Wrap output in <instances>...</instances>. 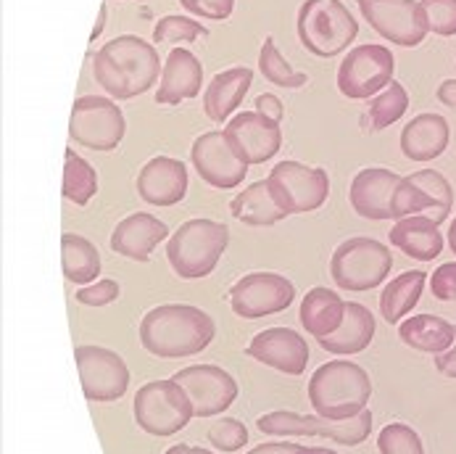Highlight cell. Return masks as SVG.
Segmentation results:
<instances>
[{"label":"cell","instance_id":"6da1fadb","mask_svg":"<svg viewBox=\"0 0 456 454\" xmlns=\"http://www.w3.org/2000/svg\"><path fill=\"white\" fill-rule=\"evenodd\" d=\"M159 71H164V66L156 48L137 35L109 40L93 59L95 82L117 101L148 93L159 82Z\"/></svg>","mask_w":456,"mask_h":454},{"label":"cell","instance_id":"7a4b0ae2","mask_svg":"<svg viewBox=\"0 0 456 454\" xmlns=\"http://www.w3.org/2000/svg\"><path fill=\"white\" fill-rule=\"evenodd\" d=\"M214 320L191 304H161L145 312L140 323V343L148 354L161 359H180L200 354L214 341Z\"/></svg>","mask_w":456,"mask_h":454},{"label":"cell","instance_id":"3957f363","mask_svg":"<svg viewBox=\"0 0 456 454\" xmlns=\"http://www.w3.org/2000/svg\"><path fill=\"white\" fill-rule=\"evenodd\" d=\"M372 399V381L364 367L348 359L322 365L309 381V401L327 420H348L367 409Z\"/></svg>","mask_w":456,"mask_h":454},{"label":"cell","instance_id":"277c9868","mask_svg":"<svg viewBox=\"0 0 456 454\" xmlns=\"http://www.w3.org/2000/svg\"><path fill=\"white\" fill-rule=\"evenodd\" d=\"M227 244H230L227 225L214 219H188L172 235L167 246V260L180 277L198 280L216 269Z\"/></svg>","mask_w":456,"mask_h":454},{"label":"cell","instance_id":"5b68a950","mask_svg":"<svg viewBox=\"0 0 456 454\" xmlns=\"http://www.w3.org/2000/svg\"><path fill=\"white\" fill-rule=\"evenodd\" d=\"M359 35V21L340 0H304L298 8V40L320 56L332 59L343 54Z\"/></svg>","mask_w":456,"mask_h":454},{"label":"cell","instance_id":"8992f818","mask_svg":"<svg viewBox=\"0 0 456 454\" xmlns=\"http://www.w3.org/2000/svg\"><path fill=\"white\" fill-rule=\"evenodd\" d=\"M393 254L388 246H383L375 238H348L343 241L332 260L330 275L340 291H372L386 283L391 275Z\"/></svg>","mask_w":456,"mask_h":454},{"label":"cell","instance_id":"52a82bcc","mask_svg":"<svg viewBox=\"0 0 456 454\" xmlns=\"http://www.w3.org/2000/svg\"><path fill=\"white\" fill-rule=\"evenodd\" d=\"M193 415L191 396L175 378L145 384L134 393V420L151 436H175L191 423Z\"/></svg>","mask_w":456,"mask_h":454},{"label":"cell","instance_id":"ba28073f","mask_svg":"<svg viewBox=\"0 0 456 454\" xmlns=\"http://www.w3.org/2000/svg\"><path fill=\"white\" fill-rule=\"evenodd\" d=\"M256 425L266 436H322L343 447H359L372 431V412L364 409L348 420L306 417L298 412H269L261 415Z\"/></svg>","mask_w":456,"mask_h":454},{"label":"cell","instance_id":"9c48e42d","mask_svg":"<svg viewBox=\"0 0 456 454\" xmlns=\"http://www.w3.org/2000/svg\"><path fill=\"white\" fill-rule=\"evenodd\" d=\"M269 191L285 214L317 211L330 195V177L320 167H306L301 161H280L272 167Z\"/></svg>","mask_w":456,"mask_h":454},{"label":"cell","instance_id":"30bf717a","mask_svg":"<svg viewBox=\"0 0 456 454\" xmlns=\"http://www.w3.org/2000/svg\"><path fill=\"white\" fill-rule=\"evenodd\" d=\"M125 130H127L125 114L111 98L85 95L74 101L71 122H69V137L74 143L93 151H114L119 148Z\"/></svg>","mask_w":456,"mask_h":454},{"label":"cell","instance_id":"8fae6325","mask_svg":"<svg viewBox=\"0 0 456 454\" xmlns=\"http://www.w3.org/2000/svg\"><path fill=\"white\" fill-rule=\"evenodd\" d=\"M393 54L386 45H359L348 51L338 69V90L348 101L375 98L393 82Z\"/></svg>","mask_w":456,"mask_h":454},{"label":"cell","instance_id":"7c38bea8","mask_svg":"<svg viewBox=\"0 0 456 454\" xmlns=\"http://www.w3.org/2000/svg\"><path fill=\"white\" fill-rule=\"evenodd\" d=\"M452 209H454L452 183L436 169H419L401 180L398 194H395L393 219L398 222L403 217L422 214V217H430L436 225H444Z\"/></svg>","mask_w":456,"mask_h":454},{"label":"cell","instance_id":"4fadbf2b","mask_svg":"<svg viewBox=\"0 0 456 454\" xmlns=\"http://www.w3.org/2000/svg\"><path fill=\"white\" fill-rule=\"evenodd\" d=\"M367 24L393 45L414 48L419 45L430 27L425 11L417 0H356Z\"/></svg>","mask_w":456,"mask_h":454},{"label":"cell","instance_id":"5bb4252c","mask_svg":"<svg viewBox=\"0 0 456 454\" xmlns=\"http://www.w3.org/2000/svg\"><path fill=\"white\" fill-rule=\"evenodd\" d=\"M296 299V288L285 275L251 272L230 288V307L243 320H259L285 312Z\"/></svg>","mask_w":456,"mask_h":454},{"label":"cell","instance_id":"9a60e30c","mask_svg":"<svg viewBox=\"0 0 456 454\" xmlns=\"http://www.w3.org/2000/svg\"><path fill=\"white\" fill-rule=\"evenodd\" d=\"M82 391L90 401H117L130 389L125 359L103 346H77L74 351Z\"/></svg>","mask_w":456,"mask_h":454},{"label":"cell","instance_id":"2e32d148","mask_svg":"<svg viewBox=\"0 0 456 454\" xmlns=\"http://www.w3.org/2000/svg\"><path fill=\"white\" fill-rule=\"evenodd\" d=\"M191 161L196 167L198 177L219 191L238 188L248 172V164L238 156L224 130L203 132L191 148Z\"/></svg>","mask_w":456,"mask_h":454},{"label":"cell","instance_id":"e0dca14e","mask_svg":"<svg viewBox=\"0 0 456 454\" xmlns=\"http://www.w3.org/2000/svg\"><path fill=\"white\" fill-rule=\"evenodd\" d=\"M175 381L185 389L193 401L196 417H214L232 407L238 399V384L235 378L216 367V365H193L175 376Z\"/></svg>","mask_w":456,"mask_h":454},{"label":"cell","instance_id":"ac0fdd59","mask_svg":"<svg viewBox=\"0 0 456 454\" xmlns=\"http://www.w3.org/2000/svg\"><path fill=\"white\" fill-rule=\"evenodd\" d=\"M246 354L285 376H304L312 351L301 333L290 327H266L251 338Z\"/></svg>","mask_w":456,"mask_h":454},{"label":"cell","instance_id":"d6986e66","mask_svg":"<svg viewBox=\"0 0 456 454\" xmlns=\"http://www.w3.org/2000/svg\"><path fill=\"white\" fill-rule=\"evenodd\" d=\"M227 140L246 164H264L277 156L282 145L280 122L264 117L259 111H243L224 128Z\"/></svg>","mask_w":456,"mask_h":454},{"label":"cell","instance_id":"ffe728a7","mask_svg":"<svg viewBox=\"0 0 456 454\" xmlns=\"http://www.w3.org/2000/svg\"><path fill=\"white\" fill-rule=\"evenodd\" d=\"M403 177H398L391 169H383V167H370V169H362L354 183H351V206L359 217L364 219H375V222H383V219H393V209H395V194H398V186H401Z\"/></svg>","mask_w":456,"mask_h":454},{"label":"cell","instance_id":"44dd1931","mask_svg":"<svg viewBox=\"0 0 456 454\" xmlns=\"http://www.w3.org/2000/svg\"><path fill=\"white\" fill-rule=\"evenodd\" d=\"M137 194L151 206H175L188 194V167L172 156L151 159L137 175Z\"/></svg>","mask_w":456,"mask_h":454},{"label":"cell","instance_id":"7402d4cb","mask_svg":"<svg viewBox=\"0 0 456 454\" xmlns=\"http://www.w3.org/2000/svg\"><path fill=\"white\" fill-rule=\"evenodd\" d=\"M169 235V227L148 214V211H137V214H130L125 217L114 233H111V249L122 257H127L132 261H148L153 249Z\"/></svg>","mask_w":456,"mask_h":454},{"label":"cell","instance_id":"603a6c76","mask_svg":"<svg viewBox=\"0 0 456 454\" xmlns=\"http://www.w3.org/2000/svg\"><path fill=\"white\" fill-rule=\"evenodd\" d=\"M200 82H203V64L191 51L175 48L164 62L156 101L161 106H177L180 101L196 98L200 93Z\"/></svg>","mask_w":456,"mask_h":454},{"label":"cell","instance_id":"cb8c5ba5","mask_svg":"<svg viewBox=\"0 0 456 454\" xmlns=\"http://www.w3.org/2000/svg\"><path fill=\"white\" fill-rule=\"evenodd\" d=\"M254 85V71L248 66H235L227 71H219L206 93H203V111L211 122H227V117L240 106L246 93Z\"/></svg>","mask_w":456,"mask_h":454},{"label":"cell","instance_id":"d4e9b609","mask_svg":"<svg viewBox=\"0 0 456 454\" xmlns=\"http://www.w3.org/2000/svg\"><path fill=\"white\" fill-rule=\"evenodd\" d=\"M449 122L441 114H419L401 130V151L411 161H433L449 148Z\"/></svg>","mask_w":456,"mask_h":454},{"label":"cell","instance_id":"484cf974","mask_svg":"<svg viewBox=\"0 0 456 454\" xmlns=\"http://www.w3.org/2000/svg\"><path fill=\"white\" fill-rule=\"evenodd\" d=\"M391 246L417 261H433L444 252V235L430 217H403L391 227Z\"/></svg>","mask_w":456,"mask_h":454},{"label":"cell","instance_id":"4316f807","mask_svg":"<svg viewBox=\"0 0 456 454\" xmlns=\"http://www.w3.org/2000/svg\"><path fill=\"white\" fill-rule=\"evenodd\" d=\"M375 338V318L364 304L348 301L346 304V318L335 333H330L325 338H320V346L327 354H359L364 351Z\"/></svg>","mask_w":456,"mask_h":454},{"label":"cell","instance_id":"83f0119b","mask_svg":"<svg viewBox=\"0 0 456 454\" xmlns=\"http://www.w3.org/2000/svg\"><path fill=\"white\" fill-rule=\"evenodd\" d=\"M398 338L425 354H444L452 349L456 338V325L436 315H414L398 327Z\"/></svg>","mask_w":456,"mask_h":454},{"label":"cell","instance_id":"f1b7e54d","mask_svg":"<svg viewBox=\"0 0 456 454\" xmlns=\"http://www.w3.org/2000/svg\"><path fill=\"white\" fill-rule=\"evenodd\" d=\"M346 318V301L330 288H312L301 301V325L317 341L335 333Z\"/></svg>","mask_w":456,"mask_h":454},{"label":"cell","instance_id":"f546056e","mask_svg":"<svg viewBox=\"0 0 456 454\" xmlns=\"http://www.w3.org/2000/svg\"><path fill=\"white\" fill-rule=\"evenodd\" d=\"M230 211L238 222L251 225V227H269V225H277L288 217L280 209V203L274 201L266 180H259V183L248 186L243 194L235 195L230 203Z\"/></svg>","mask_w":456,"mask_h":454},{"label":"cell","instance_id":"4dcf8cb0","mask_svg":"<svg viewBox=\"0 0 456 454\" xmlns=\"http://www.w3.org/2000/svg\"><path fill=\"white\" fill-rule=\"evenodd\" d=\"M428 275L422 269H409L398 277H393L386 285V291L380 293V312L386 318V323H401L419 301L422 291H425Z\"/></svg>","mask_w":456,"mask_h":454},{"label":"cell","instance_id":"1f68e13d","mask_svg":"<svg viewBox=\"0 0 456 454\" xmlns=\"http://www.w3.org/2000/svg\"><path fill=\"white\" fill-rule=\"evenodd\" d=\"M61 257H64V277L74 285H90L101 275V254L82 235L64 233Z\"/></svg>","mask_w":456,"mask_h":454},{"label":"cell","instance_id":"d6a6232c","mask_svg":"<svg viewBox=\"0 0 456 454\" xmlns=\"http://www.w3.org/2000/svg\"><path fill=\"white\" fill-rule=\"evenodd\" d=\"M64 198L74 206H85L93 195L98 194V172L90 161H85L74 148H66L64 164Z\"/></svg>","mask_w":456,"mask_h":454},{"label":"cell","instance_id":"836d02e7","mask_svg":"<svg viewBox=\"0 0 456 454\" xmlns=\"http://www.w3.org/2000/svg\"><path fill=\"white\" fill-rule=\"evenodd\" d=\"M409 109V95L406 87L401 82H391L383 93H378L370 103L367 120H370V130H386L395 125Z\"/></svg>","mask_w":456,"mask_h":454},{"label":"cell","instance_id":"e575fe53","mask_svg":"<svg viewBox=\"0 0 456 454\" xmlns=\"http://www.w3.org/2000/svg\"><path fill=\"white\" fill-rule=\"evenodd\" d=\"M259 69H261V74H264V79H269L272 85L288 87V90L304 87V85L309 82V77H306V74L293 71L290 64L282 59V54L277 51L274 37H264V45H261V54H259Z\"/></svg>","mask_w":456,"mask_h":454},{"label":"cell","instance_id":"d590c367","mask_svg":"<svg viewBox=\"0 0 456 454\" xmlns=\"http://www.w3.org/2000/svg\"><path fill=\"white\" fill-rule=\"evenodd\" d=\"M206 35L208 32L200 21L188 19V16H177V13L164 16L153 29L156 43H196L198 37H206Z\"/></svg>","mask_w":456,"mask_h":454},{"label":"cell","instance_id":"8d00e7d4","mask_svg":"<svg viewBox=\"0 0 456 454\" xmlns=\"http://www.w3.org/2000/svg\"><path fill=\"white\" fill-rule=\"evenodd\" d=\"M378 450L380 454H425L419 433L409 428L406 423L386 425L378 436Z\"/></svg>","mask_w":456,"mask_h":454},{"label":"cell","instance_id":"74e56055","mask_svg":"<svg viewBox=\"0 0 456 454\" xmlns=\"http://www.w3.org/2000/svg\"><path fill=\"white\" fill-rule=\"evenodd\" d=\"M208 442L219 452H238L248 444V428L240 420L222 417L208 428Z\"/></svg>","mask_w":456,"mask_h":454},{"label":"cell","instance_id":"f35d334b","mask_svg":"<svg viewBox=\"0 0 456 454\" xmlns=\"http://www.w3.org/2000/svg\"><path fill=\"white\" fill-rule=\"evenodd\" d=\"M430 32L441 37L456 35V0H419Z\"/></svg>","mask_w":456,"mask_h":454},{"label":"cell","instance_id":"ab89813d","mask_svg":"<svg viewBox=\"0 0 456 454\" xmlns=\"http://www.w3.org/2000/svg\"><path fill=\"white\" fill-rule=\"evenodd\" d=\"M119 299V283L117 280H95L90 285H82L77 291V301L85 307H109Z\"/></svg>","mask_w":456,"mask_h":454},{"label":"cell","instance_id":"60d3db41","mask_svg":"<svg viewBox=\"0 0 456 454\" xmlns=\"http://www.w3.org/2000/svg\"><path fill=\"white\" fill-rule=\"evenodd\" d=\"M183 8L193 16L200 19H214V21H224L232 16L235 0H180Z\"/></svg>","mask_w":456,"mask_h":454},{"label":"cell","instance_id":"b9f144b4","mask_svg":"<svg viewBox=\"0 0 456 454\" xmlns=\"http://www.w3.org/2000/svg\"><path fill=\"white\" fill-rule=\"evenodd\" d=\"M430 291L438 301H456V261H446L433 272Z\"/></svg>","mask_w":456,"mask_h":454},{"label":"cell","instance_id":"7bdbcfd3","mask_svg":"<svg viewBox=\"0 0 456 454\" xmlns=\"http://www.w3.org/2000/svg\"><path fill=\"white\" fill-rule=\"evenodd\" d=\"M256 111L264 114V117H269V120H274V122H282V114H285L280 98L272 95V93H261L259 98H256Z\"/></svg>","mask_w":456,"mask_h":454},{"label":"cell","instance_id":"ee69618b","mask_svg":"<svg viewBox=\"0 0 456 454\" xmlns=\"http://www.w3.org/2000/svg\"><path fill=\"white\" fill-rule=\"evenodd\" d=\"M306 447L301 444H293V442H269V444H261L256 450H251L248 454H301Z\"/></svg>","mask_w":456,"mask_h":454},{"label":"cell","instance_id":"f6af8a7d","mask_svg":"<svg viewBox=\"0 0 456 454\" xmlns=\"http://www.w3.org/2000/svg\"><path fill=\"white\" fill-rule=\"evenodd\" d=\"M436 367H438V373H441V376H446V378H454L456 381V338H454V343H452V349H449V351H444V354H436Z\"/></svg>","mask_w":456,"mask_h":454},{"label":"cell","instance_id":"bcb514c9","mask_svg":"<svg viewBox=\"0 0 456 454\" xmlns=\"http://www.w3.org/2000/svg\"><path fill=\"white\" fill-rule=\"evenodd\" d=\"M436 95H438L441 103L456 109V79H444V82L438 85V93H436Z\"/></svg>","mask_w":456,"mask_h":454},{"label":"cell","instance_id":"7dc6e473","mask_svg":"<svg viewBox=\"0 0 456 454\" xmlns=\"http://www.w3.org/2000/svg\"><path fill=\"white\" fill-rule=\"evenodd\" d=\"M164 454H214L208 452V450H200V447H188V444H177V447H172V450H167Z\"/></svg>","mask_w":456,"mask_h":454},{"label":"cell","instance_id":"c3c4849f","mask_svg":"<svg viewBox=\"0 0 456 454\" xmlns=\"http://www.w3.org/2000/svg\"><path fill=\"white\" fill-rule=\"evenodd\" d=\"M106 16H109V8H106V5H101L98 24H95V29H93V40H95V37H101V32H103V27H106Z\"/></svg>","mask_w":456,"mask_h":454},{"label":"cell","instance_id":"681fc988","mask_svg":"<svg viewBox=\"0 0 456 454\" xmlns=\"http://www.w3.org/2000/svg\"><path fill=\"white\" fill-rule=\"evenodd\" d=\"M449 246H452V252L456 254V217L454 222H452V227H449Z\"/></svg>","mask_w":456,"mask_h":454},{"label":"cell","instance_id":"f907efd6","mask_svg":"<svg viewBox=\"0 0 456 454\" xmlns=\"http://www.w3.org/2000/svg\"><path fill=\"white\" fill-rule=\"evenodd\" d=\"M301 454H338V452H332V450H322V447H306Z\"/></svg>","mask_w":456,"mask_h":454}]
</instances>
